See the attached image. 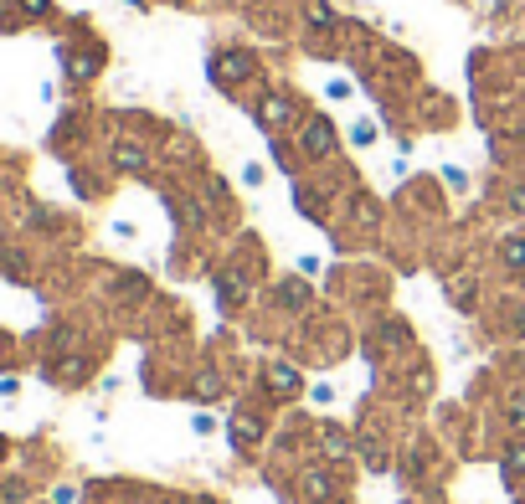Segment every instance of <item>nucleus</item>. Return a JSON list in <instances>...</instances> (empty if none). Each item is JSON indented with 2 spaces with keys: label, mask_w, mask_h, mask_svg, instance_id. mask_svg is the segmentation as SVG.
Wrapping results in <instances>:
<instances>
[{
  "label": "nucleus",
  "mask_w": 525,
  "mask_h": 504,
  "mask_svg": "<svg viewBox=\"0 0 525 504\" xmlns=\"http://www.w3.org/2000/svg\"><path fill=\"white\" fill-rule=\"evenodd\" d=\"M258 119L268 124V129H273V124H289V103H283V98H268V103H262V114H258Z\"/></svg>",
  "instance_id": "2"
},
{
  "label": "nucleus",
  "mask_w": 525,
  "mask_h": 504,
  "mask_svg": "<svg viewBox=\"0 0 525 504\" xmlns=\"http://www.w3.org/2000/svg\"><path fill=\"white\" fill-rule=\"evenodd\" d=\"M330 144H335L330 124H324V119H314V124H309V134H304V149H309V155H330Z\"/></svg>",
  "instance_id": "1"
}]
</instances>
